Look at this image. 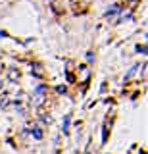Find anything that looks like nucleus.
Instances as JSON below:
<instances>
[{"mask_svg":"<svg viewBox=\"0 0 148 154\" xmlns=\"http://www.w3.org/2000/svg\"><path fill=\"white\" fill-rule=\"evenodd\" d=\"M117 10H119V6H112V8H108L106 16H113V14H117Z\"/></svg>","mask_w":148,"mask_h":154,"instance_id":"nucleus-1","label":"nucleus"}]
</instances>
